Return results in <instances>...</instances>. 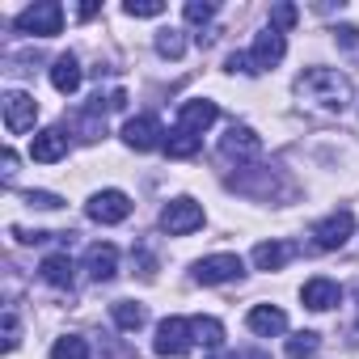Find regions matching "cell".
Returning <instances> with one entry per match:
<instances>
[{
  "label": "cell",
  "instance_id": "1f68e13d",
  "mask_svg": "<svg viewBox=\"0 0 359 359\" xmlns=\"http://www.w3.org/2000/svg\"><path fill=\"white\" fill-rule=\"evenodd\" d=\"M224 68H229V72H245V76H254V64H250V51H233Z\"/></svg>",
  "mask_w": 359,
  "mask_h": 359
},
{
  "label": "cell",
  "instance_id": "ba28073f",
  "mask_svg": "<svg viewBox=\"0 0 359 359\" xmlns=\"http://www.w3.org/2000/svg\"><path fill=\"white\" fill-rule=\"evenodd\" d=\"M0 106H5V127H9V135H26V131L34 127V118H39V102H34L30 93H22V89H9Z\"/></svg>",
  "mask_w": 359,
  "mask_h": 359
},
{
  "label": "cell",
  "instance_id": "cb8c5ba5",
  "mask_svg": "<svg viewBox=\"0 0 359 359\" xmlns=\"http://www.w3.org/2000/svg\"><path fill=\"white\" fill-rule=\"evenodd\" d=\"M191 334H195V342L208 346V351H220V342H224V325H220L216 317H191Z\"/></svg>",
  "mask_w": 359,
  "mask_h": 359
},
{
  "label": "cell",
  "instance_id": "ac0fdd59",
  "mask_svg": "<svg viewBox=\"0 0 359 359\" xmlns=\"http://www.w3.org/2000/svg\"><path fill=\"white\" fill-rule=\"evenodd\" d=\"M292 254H296V245H287V241H258L250 258H254L258 271H283Z\"/></svg>",
  "mask_w": 359,
  "mask_h": 359
},
{
  "label": "cell",
  "instance_id": "5b68a950",
  "mask_svg": "<svg viewBox=\"0 0 359 359\" xmlns=\"http://www.w3.org/2000/svg\"><path fill=\"white\" fill-rule=\"evenodd\" d=\"M241 275H245V262L237 254H212V258L195 262V283H203V287H220V283H233Z\"/></svg>",
  "mask_w": 359,
  "mask_h": 359
},
{
  "label": "cell",
  "instance_id": "d4e9b609",
  "mask_svg": "<svg viewBox=\"0 0 359 359\" xmlns=\"http://www.w3.org/2000/svg\"><path fill=\"white\" fill-rule=\"evenodd\" d=\"M317 346H321V334L300 330V334H292V338H287V359H313V355H317Z\"/></svg>",
  "mask_w": 359,
  "mask_h": 359
},
{
  "label": "cell",
  "instance_id": "9c48e42d",
  "mask_svg": "<svg viewBox=\"0 0 359 359\" xmlns=\"http://www.w3.org/2000/svg\"><path fill=\"white\" fill-rule=\"evenodd\" d=\"M351 233H355V216L342 208V212H334V216H325V220L313 224V245L317 250H342Z\"/></svg>",
  "mask_w": 359,
  "mask_h": 359
},
{
  "label": "cell",
  "instance_id": "8992f818",
  "mask_svg": "<svg viewBox=\"0 0 359 359\" xmlns=\"http://www.w3.org/2000/svg\"><path fill=\"white\" fill-rule=\"evenodd\" d=\"M123 144L135 148V152H152V148H165V127L156 114H135L123 123Z\"/></svg>",
  "mask_w": 359,
  "mask_h": 359
},
{
  "label": "cell",
  "instance_id": "7a4b0ae2",
  "mask_svg": "<svg viewBox=\"0 0 359 359\" xmlns=\"http://www.w3.org/2000/svg\"><path fill=\"white\" fill-rule=\"evenodd\" d=\"M13 30L18 34H39V39H55L64 30V5L60 0H39V5L22 9L13 18Z\"/></svg>",
  "mask_w": 359,
  "mask_h": 359
},
{
  "label": "cell",
  "instance_id": "484cf974",
  "mask_svg": "<svg viewBox=\"0 0 359 359\" xmlns=\"http://www.w3.org/2000/svg\"><path fill=\"white\" fill-rule=\"evenodd\" d=\"M51 359H89V342L76 338V334H64V338H55Z\"/></svg>",
  "mask_w": 359,
  "mask_h": 359
},
{
  "label": "cell",
  "instance_id": "74e56055",
  "mask_svg": "<svg viewBox=\"0 0 359 359\" xmlns=\"http://www.w3.org/2000/svg\"><path fill=\"white\" fill-rule=\"evenodd\" d=\"M250 359H266V355H262V351H250Z\"/></svg>",
  "mask_w": 359,
  "mask_h": 359
},
{
  "label": "cell",
  "instance_id": "5bb4252c",
  "mask_svg": "<svg viewBox=\"0 0 359 359\" xmlns=\"http://www.w3.org/2000/svg\"><path fill=\"white\" fill-rule=\"evenodd\" d=\"M300 300H304V309H313V313H325V309H334V304L342 300V287H338L334 279L317 275V279H309V283L300 287Z\"/></svg>",
  "mask_w": 359,
  "mask_h": 359
},
{
  "label": "cell",
  "instance_id": "f546056e",
  "mask_svg": "<svg viewBox=\"0 0 359 359\" xmlns=\"http://www.w3.org/2000/svg\"><path fill=\"white\" fill-rule=\"evenodd\" d=\"M30 208H39V212H55V208H64V199L60 195H51V191H26L22 195Z\"/></svg>",
  "mask_w": 359,
  "mask_h": 359
},
{
  "label": "cell",
  "instance_id": "d6986e66",
  "mask_svg": "<svg viewBox=\"0 0 359 359\" xmlns=\"http://www.w3.org/2000/svg\"><path fill=\"white\" fill-rule=\"evenodd\" d=\"M51 85L68 97V93H76L81 89V60L68 51V55H60L55 64H51Z\"/></svg>",
  "mask_w": 359,
  "mask_h": 359
},
{
  "label": "cell",
  "instance_id": "52a82bcc",
  "mask_svg": "<svg viewBox=\"0 0 359 359\" xmlns=\"http://www.w3.org/2000/svg\"><path fill=\"white\" fill-rule=\"evenodd\" d=\"M258 152H262V135H258L254 127H245V123H233V127L220 135V156H224V161L245 165V161H254Z\"/></svg>",
  "mask_w": 359,
  "mask_h": 359
},
{
  "label": "cell",
  "instance_id": "44dd1931",
  "mask_svg": "<svg viewBox=\"0 0 359 359\" xmlns=\"http://www.w3.org/2000/svg\"><path fill=\"white\" fill-rule=\"evenodd\" d=\"M199 148H203V135H195V131H187V127H173V131L165 135V152H169L173 161H191Z\"/></svg>",
  "mask_w": 359,
  "mask_h": 359
},
{
  "label": "cell",
  "instance_id": "4fadbf2b",
  "mask_svg": "<svg viewBox=\"0 0 359 359\" xmlns=\"http://www.w3.org/2000/svg\"><path fill=\"white\" fill-rule=\"evenodd\" d=\"M216 118H220V106L208 102V97H191V102H182V110H177V127H187L195 135H203Z\"/></svg>",
  "mask_w": 359,
  "mask_h": 359
},
{
  "label": "cell",
  "instance_id": "83f0119b",
  "mask_svg": "<svg viewBox=\"0 0 359 359\" xmlns=\"http://www.w3.org/2000/svg\"><path fill=\"white\" fill-rule=\"evenodd\" d=\"M296 22H300V9H296V5H275V9H271V30L283 34V30H292Z\"/></svg>",
  "mask_w": 359,
  "mask_h": 359
},
{
  "label": "cell",
  "instance_id": "6da1fadb",
  "mask_svg": "<svg viewBox=\"0 0 359 359\" xmlns=\"http://www.w3.org/2000/svg\"><path fill=\"white\" fill-rule=\"evenodd\" d=\"M292 93L313 106V110H325V114H342L351 102H355V85L351 76H342L338 68H304L292 85Z\"/></svg>",
  "mask_w": 359,
  "mask_h": 359
},
{
  "label": "cell",
  "instance_id": "277c9868",
  "mask_svg": "<svg viewBox=\"0 0 359 359\" xmlns=\"http://www.w3.org/2000/svg\"><path fill=\"white\" fill-rule=\"evenodd\" d=\"M191 346H195V334H191V321H187V317H165V321L156 325L152 351H156L161 359H182V355H191Z\"/></svg>",
  "mask_w": 359,
  "mask_h": 359
},
{
  "label": "cell",
  "instance_id": "f1b7e54d",
  "mask_svg": "<svg viewBox=\"0 0 359 359\" xmlns=\"http://www.w3.org/2000/svg\"><path fill=\"white\" fill-rule=\"evenodd\" d=\"M123 13H127V18H161L165 5H161V0H127Z\"/></svg>",
  "mask_w": 359,
  "mask_h": 359
},
{
  "label": "cell",
  "instance_id": "4dcf8cb0",
  "mask_svg": "<svg viewBox=\"0 0 359 359\" xmlns=\"http://www.w3.org/2000/svg\"><path fill=\"white\" fill-rule=\"evenodd\" d=\"M18 342H22V321H18V309L9 304L5 309V351H18Z\"/></svg>",
  "mask_w": 359,
  "mask_h": 359
},
{
  "label": "cell",
  "instance_id": "ffe728a7",
  "mask_svg": "<svg viewBox=\"0 0 359 359\" xmlns=\"http://www.w3.org/2000/svg\"><path fill=\"white\" fill-rule=\"evenodd\" d=\"M39 275H43L51 287H72V283H76V266H72L68 254H47L43 266H39Z\"/></svg>",
  "mask_w": 359,
  "mask_h": 359
},
{
  "label": "cell",
  "instance_id": "836d02e7",
  "mask_svg": "<svg viewBox=\"0 0 359 359\" xmlns=\"http://www.w3.org/2000/svg\"><path fill=\"white\" fill-rule=\"evenodd\" d=\"M13 237H18L22 245H39V241H47L51 233H30V229H13Z\"/></svg>",
  "mask_w": 359,
  "mask_h": 359
},
{
  "label": "cell",
  "instance_id": "7c38bea8",
  "mask_svg": "<svg viewBox=\"0 0 359 359\" xmlns=\"http://www.w3.org/2000/svg\"><path fill=\"white\" fill-rule=\"evenodd\" d=\"M85 271H89L93 283H110L114 271H118V250H114L110 241H93V245L85 250Z\"/></svg>",
  "mask_w": 359,
  "mask_h": 359
},
{
  "label": "cell",
  "instance_id": "9a60e30c",
  "mask_svg": "<svg viewBox=\"0 0 359 359\" xmlns=\"http://www.w3.org/2000/svg\"><path fill=\"white\" fill-rule=\"evenodd\" d=\"M30 156H34V161H43V165H55V161H64V156H68V135H64L60 127H47V131H39V135L30 140Z\"/></svg>",
  "mask_w": 359,
  "mask_h": 359
},
{
  "label": "cell",
  "instance_id": "2e32d148",
  "mask_svg": "<svg viewBox=\"0 0 359 359\" xmlns=\"http://www.w3.org/2000/svg\"><path fill=\"white\" fill-rule=\"evenodd\" d=\"M245 325H250L258 338H275V334H283V330H287V313H283V309H275V304H254V309H250V317H245Z\"/></svg>",
  "mask_w": 359,
  "mask_h": 359
},
{
  "label": "cell",
  "instance_id": "e575fe53",
  "mask_svg": "<svg viewBox=\"0 0 359 359\" xmlns=\"http://www.w3.org/2000/svg\"><path fill=\"white\" fill-rule=\"evenodd\" d=\"M0 161H5V177L18 173V152H13V148H5V156H0Z\"/></svg>",
  "mask_w": 359,
  "mask_h": 359
},
{
  "label": "cell",
  "instance_id": "4316f807",
  "mask_svg": "<svg viewBox=\"0 0 359 359\" xmlns=\"http://www.w3.org/2000/svg\"><path fill=\"white\" fill-rule=\"evenodd\" d=\"M182 13H187L191 26H208V22L216 18V5H212V0H187V9H182Z\"/></svg>",
  "mask_w": 359,
  "mask_h": 359
},
{
  "label": "cell",
  "instance_id": "30bf717a",
  "mask_svg": "<svg viewBox=\"0 0 359 359\" xmlns=\"http://www.w3.org/2000/svg\"><path fill=\"white\" fill-rule=\"evenodd\" d=\"M85 212H89V220H97V224H123V220L131 216V199H127L123 191H97V195L85 203Z\"/></svg>",
  "mask_w": 359,
  "mask_h": 359
},
{
  "label": "cell",
  "instance_id": "603a6c76",
  "mask_svg": "<svg viewBox=\"0 0 359 359\" xmlns=\"http://www.w3.org/2000/svg\"><path fill=\"white\" fill-rule=\"evenodd\" d=\"M110 317H114V325H118V330L135 334V330L148 321V309H144V304H135V300H118V304L110 309Z\"/></svg>",
  "mask_w": 359,
  "mask_h": 359
},
{
  "label": "cell",
  "instance_id": "d6a6232c",
  "mask_svg": "<svg viewBox=\"0 0 359 359\" xmlns=\"http://www.w3.org/2000/svg\"><path fill=\"white\" fill-rule=\"evenodd\" d=\"M334 39H338V47H359V26H338Z\"/></svg>",
  "mask_w": 359,
  "mask_h": 359
},
{
  "label": "cell",
  "instance_id": "3957f363",
  "mask_svg": "<svg viewBox=\"0 0 359 359\" xmlns=\"http://www.w3.org/2000/svg\"><path fill=\"white\" fill-rule=\"evenodd\" d=\"M161 229H165L169 237H187V233L203 229V208H199L191 195H177V199H169V203L161 208Z\"/></svg>",
  "mask_w": 359,
  "mask_h": 359
},
{
  "label": "cell",
  "instance_id": "8fae6325",
  "mask_svg": "<svg viewBox=\"0 0 359 359\" xmlns=\"http://www.w3.org/2000/svg\"><path fill=\"white\" fill-rule=\"evenodd\" d=\"M283 55H287V39H283L279 30H271V26H266V30L254 39V47H250V64H254V72L275 68Z\"/></svg>",
  "mask_w": 359,
  "mask_h": 359
},
{
  "label": "cell",
  "instance_id": "8d00e7d4",
  "mask_svg": "<svg viewBox=\"0 0 359 359\" xmlns=\"http://www.w3.org/2000/svg\"><path fill=\"white\" fill-rule=\"evenodd\" d=\"M212 359H237L233 351H212Z\"/></svg>",
  "mask_w": 359,
  "mask_h": 359
},
{
  "label": "cell",
  "instance_id": "7402d4cb",
  "mask_svg": "<svg viewBox=\"0 0 359 359\" xmlns=\"http://www.w3.org/2000/svg\"><path fill=\"white\" fill-rule=\"evenodd\" d=\"M156 55L161 60H182L187 55V30H177V26H165V30H156Z\"/></svg>",
  "mask_w": 359,
  "mask_h": 359
},
{
  "label": "cell",
  "instance_id": "e0dca14e",
  "mask_svg": "<svg viewBox=\"0 0 359 359\" xmlns=\"http://www.w3.org/2000/svg\"><path fill=\"white\" fill-rule=\"evenodd\" d=\"M106 110H114V106H110V97H106V102H102V97H93V102L76 114V131H81V140H89V144H93V140H102V135H106Z\"/></svg>",
  "mask_w": 359,
  "mask_h": 359
},
{
  "label": "cell",
  "instance_id": "d590c367",
  "mask_svg": "<svg viewBox=\"0 0 359 359\" xmlns=\"http://www.w3.org/2000/svg\"><path fill=\"white\" fill-rule=\"evenodd\" d=\"M76 18H81V22H89V18H97V5H81V9H76Z\"/></svg>",
  "mask_w": 359,
  "mask_h": 359
}]
</instances>
